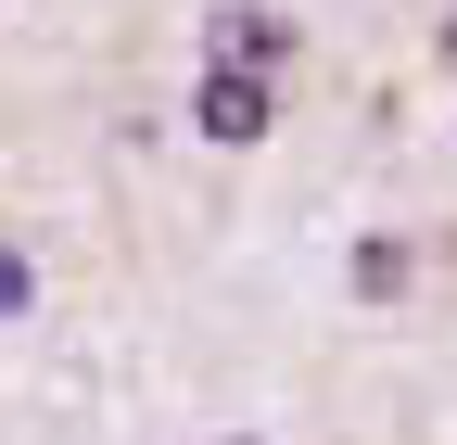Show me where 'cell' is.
Returning a JSON list of instances; mask_svg holds the SVG:
<instances>
[{
	"label": "cell",
	"mask_w": 457,
	"mask_h": 445,
	"mask_svg": "<svg viewBox=\"0 0 457 445\" xmlns=\"http://www.w3.org/2000/svg\"><path fill=\"white\" fill-rule=\"evenodd\" d=\"M191 128H204V140H228V153H242V140H267V77H204Z\"/></svg>",
	"instance_id": "6da1fadb"
},
{
	"label": "cell",
	"mask_w": 457,
	"mask_h": 445,
	"mask_svg": "<svg viewBox=\"0 0 457 445\" xmlns=\"http://www.w3.org/2000/svg\"><path fill=\"white\" fill-rule=\"evenodd\" d=\"M293 64V26H267V13H216V77H279Z\"/></svg>",
	"instance_id": "7a4b0ae2"
},
{
	"label": "cell",
	"mask_w": 457,
	"mask_h": 445,
	"mask_svg": "<svg viewBox=\"0 0 457 445\" xmlns=\"http://www.w3.org/2000/svg\"><path fill=\"white\" fill-rule=\"evenodd\" d=\"M0 318H26V255H0Z\"/></svg>",
	"instance_id": "3957f363"
},
{
	"label": "cell",
	"mask_w": 457,
	"mask_h": 445,
	"mask_svg": "<svg viewBox=\"0 0 457 445\" xmlns=\"http://www.w3.org/2000/svg\"><path fill=\"white\" fill-rule=\"evenodd\" d=\"M445 51H457V13H445Z\"/></svg>",
	"instance_id": "277c9868"
}]
</instances>
